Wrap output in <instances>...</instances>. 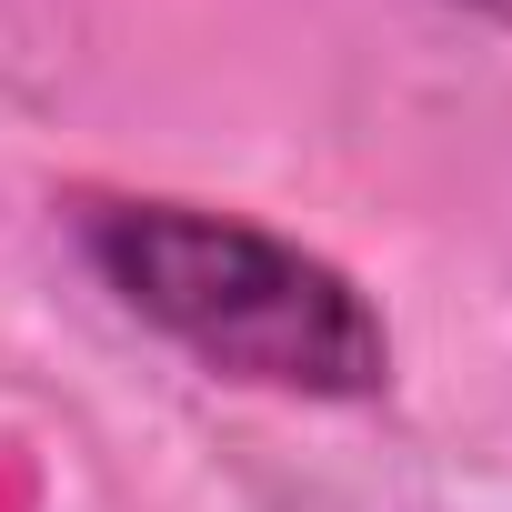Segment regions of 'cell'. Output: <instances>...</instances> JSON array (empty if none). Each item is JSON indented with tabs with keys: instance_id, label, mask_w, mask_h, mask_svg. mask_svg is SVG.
I'll list each match as a JSON object with an SVG mask.
<instances>
[{
	"instance_id": "obj_1",
	"label": "cell",
	"mask_w": 512,
	"mask_h": 512,
	"mask_svg": "<svg viewBox=\"0 0 512 512\" xmlns=\"http://www.w3.org/2000/svg\"><path fill=\"white\" fill-rule=\"evenodd\" d=\"M71 241L101 272V292L141 332L191 352L211 382L282 392V402H372L392 382L382 302L332 251L251 211L171 201V191H81Z\"/></svg>"
},
{
	"instance_id": "obj_2",
	"label": "cell",
	"mask_w": 512,
	"mask_h": 512,
	"mask_svg": "<svg viewBox=\"0 0 512 512\" xmlns=\"http://www.w3.org/2000/svg\"><path fill=\"white\" fill-rule=\"evenodd\" d=\"M462 11H482V21H502V31H512V0H462Z\"/></svg>"
}]
</instances>
